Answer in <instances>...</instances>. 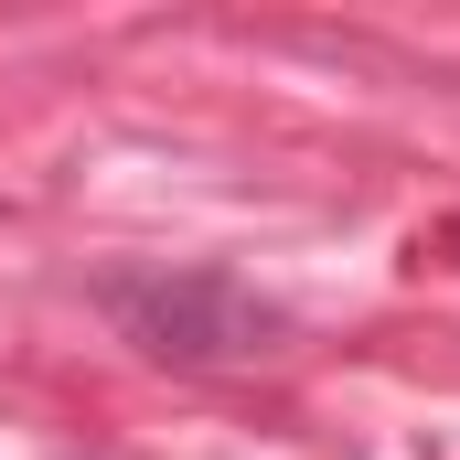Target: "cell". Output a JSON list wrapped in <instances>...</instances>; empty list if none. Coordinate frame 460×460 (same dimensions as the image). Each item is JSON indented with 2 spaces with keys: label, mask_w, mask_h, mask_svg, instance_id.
Returning <instances> with one entry per match:
<instances>
[{
  "label": "cell",
  "mask_w": 460,
  "mask_h": 460,
  "mask_svg": "<svg viewBox=\"0 0 460 460\" xmlns=\"http://www.w3.org/2000/svg\"><path fill=\"white\" fill-rule=\"evenodd\" d=\"M97 311H108L150 364H193V375L289 353V311L257 300L226 268H108V279H97Z\"/></svg>",
  "instance_id": "1"
}]
</instances>
